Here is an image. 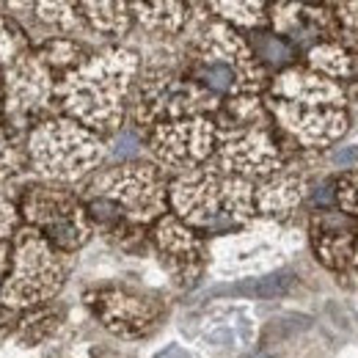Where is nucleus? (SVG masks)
Masks as SVG:
<instances>
[{
  "instance_id": "20e7f679",
  "label": "nucleus",
  "mask_w": 358,
  "mask_h": 358,
  "mask_svg": "<svg viewBox=\"0 0 358 358\" xmlns=\"http://www.w3.org/2000/svg\"><path fill=\"white\" fill-rule=\"evenodd\" d=\"M334 160H336V163H345V166H348V163H356L358 149H345V152H336V155H334Z\"/></svg>"
},
{
  "instance_id": "f03ea898",
  "label": "nucleus",
  "mask_w": 358,
  "mask_h": 358,
  "mask_svg": "<svg viewBox=\"0 0 358 358\" xmlns=\"http://www.w3.org/2000/svg\"><path fill=\"white\" fill-rule=\"evenodd\" d=\"M254 50L265 64H273V66H284V64L292 61V47L287 45L284 39L273 36V34H257Z\"/></svg>"
},
{
  "instance_id": "f257e3e1",
  "label": "nucleus",
  "mask_w": 358,
  "mask_h": 358,
  "mask_svg": "<svg viewBox=\"0 0 358 358\" xmlns=\"http://www.w3.org/2000/svg\"><path fill=\"white\" fill-rule=\"evenodd\" d=\"M292 287V273H278V275H268V278H257L248 284H237V287H226L218 295H248V298H273L281 295Z\"/></svg>"
},
{
  "instance_id": "7ed1b4c3",
  "label": "nucleus",
  "mask_w": 358,
  "mask_h": 358,
  "mask_svg": "<svg viewBox=\"0 0 358 358\" xmlns=\"http://www.w3.org/2000/svg\"><path fill=\"white\" fill-rule=\"evenodd\" d=\"M199 78L207 83V89L213 91H231L237 89V75H234V69L229 66V64H204L201 66V72H199Z\"/></svg>"
}]
</instances>
